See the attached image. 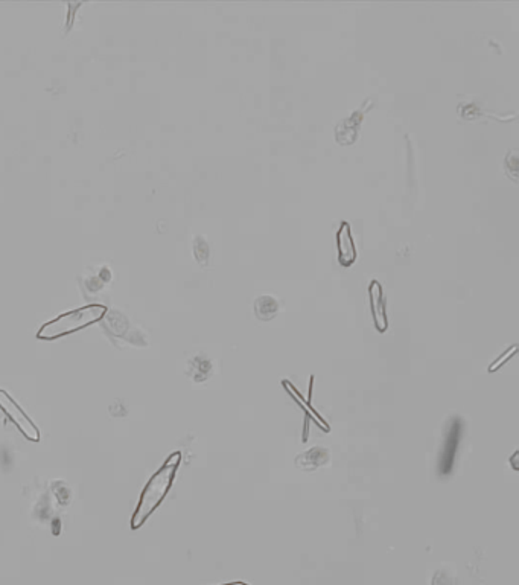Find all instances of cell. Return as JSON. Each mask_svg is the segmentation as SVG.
Wrapping results in <instances>:
<instances>
[{"mask_svg":"<svg viewBox=\"0 0 519 585\" xmlns=\"http://www.w3.org/2000/svg\"><path fill=\"white\" fill-rule=\"evenodd\" d=\"M180 461L181 453L180 451L172 453L166 459L165 464L157 469L156 474L149 479L145 489L142 491L139 504H137L136 512L131 519V529H139V527L149 519V515L158 508V504L163 501L172 486V481L176 479Z\"/></svg>","mask_w":519,"mask_h":585,"instance_id":"6da1fadb","label":"cell"},{"mask_svg":"<svg viewBox=\"0 0 519 585\" xmlns=\"http://www.w3.org/2000/svg\"><path fill=\"white\" fill-rule=\"evenodd\" d=\"M461 433H463V419H461L460 416H453L446 424L445 441H443L440 459H439V471L442 476H448L453 471L457 451H458V444L461 439Z\"/></svg>","mask_w":519,"mask_h":585,"instance_id":"3957f363","label":"cell"},{"mask_svg":"<svg viewBox=\"0 0 519 585\" xmlns=\"http://www.w3.org/2000/svg\"><path fill=\"white\" fill-rule=\"evenodd\" d=\"M329 462V451L323 446H313L296 457V466L302 471H316L317 468L326 465Z\"/></svg>","mask_w":519,"mask_h":585,"instance_id":"52a82bcc","label":"cell"},{"mask_svg":"<svg viewBox=\"0 0 519 585\" xmlns=\"http://www.w3.org/2000/svg\"><path fill=\"white\" fill-rule=\"evenodd\" d=\"M282 384H283L286 389H290V390H288V392L293 394V396H294V398L298 401V404L305 407V410H306L308 415H309V416H313V419H314L317 424H320V429H323V430H325V431H329V426H328V422H326V421H323V419L320 418L318 413H317L314 409H311L309 406H306V403H305V401L302 399V396L298 395V392H296V389L293 387V384H291V383H288V381H282Z\"/></svg>","mask_w":519,"mask_h":585,"instance_id":"9c48e42d","label":"cell"},{"mask_svg":"<svg viewBox=\"0 0 519 585\" xmlns=\"http://www.w3.org/2000/svg\"><path fill=\"white\" fill-rule=\"evenodd\" d=\"M337 249H338V261L341 266L351 267L356 259V250L353 244V238L351 232V224L343 221L337 232Z\"/></svg>","mask_w":519,"mask_h":585,"instance_id":"5b68a950","label":"cell"},{"mask_svg":"<svg viewBox=\"0 0 519 585\" xmlns=\"http://www.w3.org/2000/svg\"><path fill=\"white\" fill-rule=\"evenodd\" d=\"M221 585H248L246 582H232V584H221Z\"/></svg>","mask_w":519,"mask_h":585,"instance_id":"4fadbf2b","label":"cell"},{"mask_svg":"<svg viewBox=\"0 0 519 585\" xmlns=\"http://www.w3.org/2000/svg\"><path fill=\"white\" fill-rule=\"evenodd\" d=\"M368 293H371V304H372V314L375 319V325L379 332H386L388 328L387 324V311L386 302L383 296V286L378 281H372L368 285Z\"/></svg>","mask_w":519,"mask_h":585,"instance_id":"8992f818","label":"cell"},{"mask_svg":"<svg viewBox=\"0 0 519 585\" xmlns=\"http://www.w3.org/2000/svg\"><path fill=\"white\" fill-rule=\"evenodd\" d=\"M0 409L5 411V415L13 421L14 426L28 441L31 442L40 441L39 427L31 421L26 413L21 410V407L16 403V399L11 398L4 389H0Z\"/></svg>","mask_w":519,"mask_h":585,"instance_id":"277c9868","label":"cell"},{"mask_svg":"<svg viewBox=\"0 0 519 585\" xmlns=\"http://www.w3.org/2000/svg\"><path fill=\"white\" fill-rule=\"evenodd\" d=\"M106 311H107L106 305L99 304H91L83 308L74 309V311L61 314L56 319L51 320V322L44 324L37 332V337L41 340H54L61 336L71 334L74 331L98 322V320L106 314Z\"/></svg>","mask_w":519,"mask_h":585,"instance_id":"7a4b0ae2","label":"cell"},{"mask_svg":"<svg viewBox=\"0 0 519 585\" xmlns=\"http://www.w3.org/2000/svg\"><path fill=\"white\" fill-rule=\"evenodd\" d=\"M516 349H518V346L516 345H513L509 351L507 352H504V355L503 357H500L497 361H493L492 364H490V368H489V372H493V371H497L498 368H501V364L505 361V360H509L510 357H513V354L516 352Z\"/></svg>","mask_w":519,"mask_h":585,"instance_id":"8fae6325","label":"cell"},{"mask_svg":"<svg viewBox=\"0 0 519 585\" xmlns=\"http://www.w3.org/2000/svg\"><path fill=\"white\" fill-rule=\"evenodd\" d=\"M431 585H458V579L453 571L440 569L434 573Z\"/></svg>","mask_w":519,"mask_h":585,"instance_id":"30bf717a","label":"cell"},{"mask_svg":"<svg viewBox=\"0 0 519 585\" xmlns=\"http://www.w3.org/2000/svg\"><path fill=\"white\" fill-rule=\"evenodd\" d=\"M279 313V302L274 299L273 296H259L258 299L255 301V314L259 320H265V322H268V320L274 319Z\"/></svg>","mask_w":519,"mask_h":585,"instance_id":"ba28073f","label":"cell"},{"mask_svg":"<svg viewBox=\"0 0 519 585\" xmlns=\"http://www.w3.org/2000/svg\"><path fill=\"white\" fill-rule=\"evenodd\" d=\"M516 457H518V451H515L513 457L510 459V462H512V466H513V469H518V465H516Z\"/></svg>","mask_w":519,"mask_h":585,"instance_id":"7c38bea8","label":"cell"}]
</instances>
